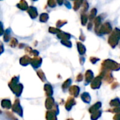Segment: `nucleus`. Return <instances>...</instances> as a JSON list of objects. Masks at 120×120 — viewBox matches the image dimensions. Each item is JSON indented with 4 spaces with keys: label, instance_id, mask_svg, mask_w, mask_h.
Wrapping results in <instances>:
<instances>
[{
    "label": "nucleus",
    "instance_id": "f257e3e1",
    "mask_svg": "<svg viewBox=\"0 0 120 120\" xmlns=\"http://www.w3.org/2000/svg\"><path fill=\"white\" fill-rule=\"evenodd\" d=\"M18 81H19V77L14 76L13 78H12L11 81L8 83L9 88L11 89L13 93L17 97H19L21 95L23 89V86L21 83H18Z\"/></svg>",
    "mask_w": 120,
    "mask_h": 120
},
{
    "label": "nucleus",
    "instance_id": "f03ea898",
    "mask_svg": "<svg viewBox=\"0 0 120 120\" xmlns=\"http://www.w3.org/2000/svg\"><path fill=\"white\" fill-rule=\"evenodd\" d=\"M120 30L119 28H116L115 29V30L112 32V33L110 35V36L108 38V43L110 44V45L114 48L115 47L120 40Z\"/></svg>",
    "mask_w": 120,
    "mask_h": 120
},
{
    "label": "nucleus",
    "instance_id": "7ed1b4c3",
    "mask_svg": "<svg viewBox=\"0 0 120 120\" xmlns=\"http://www.w3.org/2000/svg\"><path fill=\"white\" fill-rule=\"evenodd\" d=\"M102 66L103 69H108V70H113V71H118L120 69V64L117 63L116 62L111 60V59H106L105 60Z\"/></svg>",
    "mask_w": 120,
    "mask_h": 120
},
{
    "label": "nucleus",
    "instance_id": "20e7f679",
    "mask_svg": "<svg viewBox=\"0 0 120 120\" xmlns=\"http://www.w3.org/2000/svg\"><path fill=\"white\" fill-rule=\"evenodd\" d=\"M99 76L102 78V79H103L105 80V81L108 83H110L114 80V78L112 75L111 71L110 70H108V69H105L103 68H102Z\"/></svg>",
    "mask_w": 120,
    "mask_h": 120
},
{
    "label": "nucleus",
    "instance_id": "39448f33",
    "mask_svg": "<svg viewBox=\"0 0 120 120\" xmlns=\"http://www.w3.org/2000/svg\"><path fill=\"white\" fill-rule=\"evenodd\" d=\"M112 26L111 24L109 22H105L103 24H101L97 34L98 35H105V34H109L110 33L112 32Z\"/></svg>",
    "mask_w": 120,
    "mask_h": 120
},
{
    "label": "nucleus",
    "instance_id": "423d86ee",
    "mask_svg": "<svg viewBox=\"0 0 120 120\" xmlns=\"http://www.w3.org/2000/svg\"><path fill=\"white\" fill-rule=\"evenodd\" d=\"M12 110L14 112L17 113L18 115H20V117H22V114H23V111H22V108L20 106V100L18 99H16L12 106Z\"/></svg>",
    "mask_w": 120,
    "mask_h": 120
},
{
    "label": "nucleus",
    "instance_id": "0eeeda50",
    "mask_svg": "<svg viewBox=\"0 0 120 120\" xmlns=\"http://www.w3.org/2000/svg\"><path fill=\"white\" fill-rule=\"evenodd\" d=\"M101 83H102V78L100 76H98L92 80L91 83V87L92 89H98L101 87Z\"/></svg>",
    "mask_w": 120,
    "mask_h": 120
},
{
    "label": "nucleus",
    "instance_id": "6e6552de",
    "mask_svg": "<svg viewBox=\"0 0 120 120\" xmlns=\"http://www.w3.org/2000/svg\"><path fill=\"white\" fill-rule=\"evenodd\" d=\"M42 62V59L39 57H32L30 59V63L31 65L32 66L33 68H34L35 69L39 68Z\"/></svg>",
    "mask_w": 120,
    "mask_h": 120
},
{
    "label": "nucleus",
    "instance_id": "1a4fd4ad",
    "mask_svg": "<svg viewBox=\"0 0 120 120\" xmlns=\"http://www.w3.org/2000/svg\"><path fill=\"white\" fill-rule=\"evenodd\" d=\"M79 91H80V88L77 86H72L69 88V93H70V95L75 98L79 95Z\"/></svg>",
    "mask_w": 120,
    "mask_h": 120
},
{
    "label": "nucleus",
    "instance_id": "9d476101",
    "mask_svg": "<svg viewBox=\"0 0 120 120\" xmlns=\"http://www.w3.org/2000/svg\"><path fill=\"white\" fill-rule=\"evenodd\" d=\"M27 13H29L30 16L31 18L34 19L37 17L38 16V12L37 10V8L34 7V6H30L27 8Z\"/></svg>",
    "mask_w": 120,
    "mask_h": 120
},
{
    "label": "nucleus",
    "instance_id": "9b49d317",
    "mask_svg": "<svg viewBox=\"0 0 120 120\" xmlns=\"http://www.w3.org/2000/svg\"><path fill=\"white\" fill-rule=\"evenodd\" d=\"M76 104V102L74 99L73 97H69L67 100V102L65 103V109L68 110V111H70L72 106H74Z\"/></svg>",
    "mask_w": 120,
    "mask_h": 120
},
{
    "label": "nucleus",
    "instance_id": "f8f14e48",
    "mask_svg": "<svg viewBox=\"0 0 120 120\" xmlns=\"http://www.w3.org/2000/svg\"><path fill=\"white\" fill-rule=\"evenodd\" d=\"M94 79V73L91 70H87L85 74V85L89 84Z\"/></svg>",
    "mask_w": 120,
    "mask_h": 120
},
{
    "label": "nucleus",
    "instance_id": "ddd939ff",
    "mask_svg": "<svg viewBox=\"0 0 120 120\" xmlns=\"http://www.w3.org/2000/svg\"><path fill=\"white\" fill-rule=\"evenodd\" d=\"M55 103H56L54 101V99L52 97H48L46 100L45 106L47 110H51V109H52V108L53 107Z\"/></svg>",
    "mask_w": 120,
    "mask_h": 120
},
{
    "label": "nucleus",
    "instance_id": "4468645a",
    "mask_svg": "<svg viewBox=\"0 0 120 120\" xmlns=\"http://www.w3.org/2000/svg\"><path fill=\"white\" fill-rule=\"evenodd\" d=\"M44 89L45 91V93L47 97H51L53 95V90L52 86L50 84H45Z\"/></svg>",
    "mask_w": 120,
    "mask_h": 120
},
{
    "label": "nucleus",
    "instance_id": "2eb2a0df",
    "mask_svg": "<svg viewBox=\"0 0 120 120\" xmlns=\"http://www.w3.org/2000/svg\"><path fill=\"white\" fill-rule=\"evenodd\" d=\"M57 37H58L59 39H61V40H70V37H71V35H70V34H69V33H67L60 31V33H58L57 34Z\"/></svg>",
    "mask_w": 120,
    "mask_h": 120
},
{
    "label": "nucleus",
    "instance_id": "dca6fc26",
    "mask_svg": "<svg viewBox=\"0 0 120 120\" xmlns=\"http://www.w3.org/2000/svg\"><path fill=\"white\" fill-rule=\"evenodd\" d=\"M16 6H17L19 9H20V10H22V11L27 10V8H28V7H29V6H28V4H27V1H26L25 0H20V1L18 4H17Z\"/></svg>",
    "mask_w": 120,
    "mask_h": 120
},
{
    "label": "nucleus",
    "instance_id": "f3484780",
    "mask_svg": "<svg viewBox=\"0 0 120 120\" xmlns=\"http://www.w3.org/2000/svg\"><path fill=\"white\" fill-rule=\"evenodd\" d=\"M31 57H30L28 55H25L22 57L20 59V63L22 66H27L30 63Z\"/></svg>",
    "mask_w": 120,
    "mask_h": 120
},
{
    "label": "nucleus",
    "instance_id": "a211bd4d",
    "mask_svg": "<svg viewBox=\"0 0 120 120\" xmlns=\"http://www.w3.org/2000/svg\"><path fill=\"white\" fill-rule=\"evenodd\" d=\"M101 102H98V103H96V104H94V105H92L90 108H89V112L91 113V114H93L94 112H96V111H98V110H100V108H101Z\"/></svg>",
    "mask_w": 120,
    "mask_h": 120
},
{
    "label": "nucleus",
    "instance_id": "6ab92c4d",
    "mask_svg": "<svg viewBox=\"0 0 120 120\" xmlns=\"http://www.w3.org/2000/svg\"><path fill=\"white\" fill-rule=\"evenodd\" d=\"M46 120H57L56 114L53 111H48L46 114Z\"/></svg>",
    "mask_w": 120,
    "mask_h": 120
},
{
    "label": "nucleus",
    "instance_id": "aec40b11",
    "mask_svg": "<svg viewBox=\"0 0 120 120\" xmlns=\"http://www.w3.org/2000/svg\"><path fill=\"white\" fill-rule=\"evenodd\" d=\"M77 49H78L79 53L81 55L84 54L85 52H86V47H85V46L82 42H78L77 43Z\"/></svg>",
    "mask_w": 120,
    "mask_h": 120
},
{
    "label": "nucleus",
    "instance_id": "412c9836",
    "mask_svg": "<svg viewBox=\"0 0 120 120\" xmlns=\"http://www.w3.org/2000/svg\"><path fill=\"white\" fill-rule=\"evenodd\" d=\"M1 105L3 108H5V109H10L11 108V103L9 100L8 99H4L2 100L1 101Z\"/></svg>",
    "mask_w": 120,
    "mask_h": 120
},
{
    "label": "nucleus",
    "instance_id": "4be33fe9",
    "mask_svg": "<svg viewBox=\"0 0 120 120\" xmlns=\"http://www.w3.org/2000/svg\"><path fill=\"white\" fill-rule=\"evenodd\" d=\"M25 52H27V53H29V54H30V56H31V57H38V55H39L38 51H37V50H32L31 47H27L25 48Z\"/></svg>",
    "mask_w": 120,
    "mask_h": 120
},
{
    "label": "nucleus",
    "instance_id": "5701e85b",
    "mask_svg": "<svg viewBox=\"0 0 120 120\" xmlns=\"http://www.w3.org/2000/svg\"><path fill=\"white\" fill-rule=\"evenodd\" d=\"M81 98H82V100L84 103H90V102H91V96H90V95H89V93H86V92L83 93L82 94V95H81Z\"/></svg>",
    "mask_w": 120,
    "mask_h": 120
},
{
    "label": "nucleus",
    "instance_id": "b1692460",
    "mask_svg": "<svg viewBox=\"0 0 120 120\" xmlns=\"http://www.w3.org/2000/svg\"><path fill=\"white\" fill-rule=\"evenodd\" d=\"M101 16H98L96 19H95V31L97 33L101 25Z\"/></svg>",
    "mask_w": 120,
    "mask_h": 120
},
{
    "label": "nucleus",
    "instance_id": "393cba45",
    "mask_svg": "<svg viewBox=\"0 0 120 120\" xmlns=\"http://www.w3.org/2000/svg\"><path fill=\"white\" fill-rule=\"evenodd\" d=\"M11 38V30L7 29L4 33V40L5 42H8Z\"/></svg>",
    "mask_w": 120,
    "mask_h": 120
},
{
    "label": "nucleus",
    "instance_id": "a878e982",
    "mask_svg": "<svg viewBox=\"0 0 120 120\" xmlns=\"http://www.w3.org/2000/svg\"><path fill=\"white\" fill-rule=\"evenodd\" d=\"M101 114H102V111L99 110L94 112L93 114H91V120H97L101 116Z\"/></svg>",
    "mask_w": 120,
    "mask_h": 120
},
{
    "label": "nucleus",
    "instance_id": "bb28decb",
    "mask_svg": "<svg viewBox=\"0 0 120 120\" xmlns=\"http://www.w3.org/2000/svg\"><path fill=\"white\" fill-rule=\"evenodd\" d=\"M49 18V16L48 13H43L40 15V18H39V21L42 23H45L46 22Z\"/></svg>",
    "mask_w": 120,
    "mask_h": 120
},
{
    "label": "nucleus",
    "instance_id": "cd10ccee",
    "mask_svg": "<svg viewBox=\"0 0 120 120\" xmlns=\"http://www.w3.org/2000/svg\"><path fill=\"white\" fill-rule=\"evenodd\" d=\"M72 83V80L70 79H67L63 83V86H62V88L63 91H65L67 88H68L70 87V86L71 85Z\"/></svg>",
    "mask_w": 120,
    "mask_h": 120
},
{
    "label": "nucleus",
    "instance_id": "c85d7f7f",
    "mask_svg": "<svg viewBox=\"0 0 120 120\" xmlns=\"http://www.w3.org/2000/svg\"><path fill=\"white\" fill-rule=\"evenodd\" d=\"M110 105L112 107H114V108H118V107H120V100H119V98H115V99L111 100Z\"/></svg>",
    "mask_w": 120,
    "mask_h": 120
},
{
    "label": "nucleus",
    "instance_id": "c756f323",
    "mask_svg": "<svg viewBox=\"0 0 120 120\" xmlns=\"http://www.w3.org/2000/svg\"><path fill=\"white\" fill-rule=\"evenodd\" d=\"M37 74L38 76L40 78V79H41L42 81H46V76H45V75H44V72H43V71H42L41 69L38 70V71H37Z\"/></svg>",
    "mask_w": 120,
    "mask_h": 120
},
{
    "label": "nucleus",
    "instance_id": "7c9ffc66",
    "mask_svg": "<svg viewBox=\"0 0 120 120\" xmlns=\"http://www.w3.org/2000/svg\"><path fill=\"white\" fill-rule=\"evenodd\" d=\"M96 13H97V10H96V8H93L92 10H91V13H90V15H89V20L91 21L92 20H94V18L96 17Z\"/></svg>",
    "mask_w": 120,
    "mask_h": 120
},
{
    "label": "nucleus",
    "instance_id": "2f4dec72",
    "mask_svg": "<svg viewBox=\"0 0 120 120\" xmlns=\"http://www.w3.org/2000/svg\"><path fill=\"white\" fill-rule=\"evenodd\" d=\"M87 21H88V16L86 14L83 13L82 15V16H81V22H82V24L83 25H85L86 24Z\"/></svg>",
    "mask_w": 120,
    "mask_h": 120
},
{
    "label": "nucleus",
    "instance_id": "473e14b6",
    "mask_svg": "<svg viewBox=\"0 0 120 120\" xmlns=\"http://www.w3.org/2000/svg\"><path fill=\"white\" fill-rule=\"evenodd\" d=\"M18 42L17 39H15V38H14V37L11 38V41H10V43H9V45H10V46H11V47H16V46L18 45Z\"/></svg>",
    "mask_w": 120,
    "mask_h": 120
},
{
    "label": "nucleus",
    "instance_id": "72a5a7b5",
    "mask_svg": "<svg viewBox=\"0 0 120 120\" xmlns=\"http://www.w3.org/2000/svg\"><path fill=\"white\" fill-rule=\"evenodd\" d=\"M49 33H53V34H58V33H60L61 30H59L58 28H53V27H50L49 29Z\"/></svg>",
    "mask_w": 120,
    "mask_h": 120
},
{
    "label": "nucleus",
    "instance_id": "f704fd0d",
    "mask_svg": "<svg viewBox=\"0 0 120 120\" xmlns=\"http://www.w3.org/2000/svg\"><path fill=\"white\" fill-rule=\"evenodd\" d=\"M61 44L68 47H72V42L70 40H61Z\"/></svg>",
    "mask_w": 120,
    "mask_h": 120
},
{
    "label": "nucleus",
    "instance_id": "c9c22d12",
    "mask_svg": "<svg viewBox=\"0 0 120 120\" xmlns=\"http://www.w3.org/2000/svg\"><path fill=\"white\" fill-rule=\"evenodd\" d=\"M67 23H68L67 21H62V20H60V21H58L56 23V26H57V28H60V27L63 26L65 24H66Z\"/></svg>",
    "mask_w": 120,
    "mask_h": 120
},
{
    "label": "nucleus",
    "instance_id": "e433bc0d",
    "mask_svg": "<svg viewBox=\"0 0 120 120\" xmlns=\"http://www.w3.org/2000/svg\"><path fill=\"white\" fill-rule=\"evenodd\" d=\"M48 6L51 8H54L56 6V2L55 0H48Z\"/></svg>",
    "mask_w": 120,
    "mask_h": 120
},
{
    "label": "nucleus",
    "instance_id": "4c0bfd02",
    "mask_svg": "<svg viewBox=\"0 0 120 120\" xmlns=\"http://www.w3.org/2000/svg\"><path fill=\"white\" fill-rule=\"evenodd\" d=\"M107 112H110L118 114V113H120V107H118V108H112V109H111V110H108Z\"/></svg>",
    "mask_w": 120,
    "mask_h": 120
},
{
    "label": "nucleus",
    "instance_id": "58836bf2",
    "mask_svg": "<svg viewBox=\"0 0 120 120\" xmlns=\"http://www.w3.org/2000/svg\"><path fill=\"white\" fill-rule=\"evenodd\" d=\"M90 61L92 64H96L98 61H99V59L97 57H91L90 58Z\"/></svg>",
    "mask_w": 120,
    "mask_h": 120
},
{
    "label": "nucleus",
    "instance_id": "ea45409f",
    "mask_svg": "<svg viewBox=\"0 0 120 120\" xmlns=\"http://www.w3.org/2000/svg\"><path fill=\"white\" fill-rule=\"evenodd\" d=\"M82 80H83V75L82 74H79L76 78V81L79 82V81H82Z\"/></svg>",
    "mask_w": 120,
    "mask_h": 120
},
{
    "label": "nucleus",
    "instance_id": "a19ab883",
    "mask_svg": "<svg viewBox=\"0 0 120 120\" xmlns=\"http://www.w3.org/2000/svg\"><path fill=\"white\" fill-rule=\"evenodd\" d=\"M64 4L65 5V6L68 8H72V6H71V4H70V3L69 2V1H67V0H65V1H64Z\"/></svg>",
    "mask_w": 120,
    "mask_h": 120
},
{
    "label": "nucleus",
    "instance_id": "79ce46f5",
    "mask_svg": "<svg viewBox=\"0 0 120 120\" xmlns=\"http://www.w3.org/2000/svg\"><path fill=\"white\" fill-rule=\"evenodd\" d=\"M4 33V28H3V23L0 21V36H1Z\"/></svg>",
    "mask_w": 120,
    "mask_h": 120
},
{
    "label": "nucleus",
    "instance_id": "37998d69",
    "mask_svg": "<svg viewBox=\"0 0 120 120\" xmlns=\"http://www.w3.org/2000/svg\"><path fill=\"white\" fill-rule=\"evenodd\" d=\"M89 8V4L87 3V1H85L84 4V11H87Z\"/></svg>",
    "mask_w": 120,
    "mask_h": 120
},
{
    "label": "nucleus",
    "instance_id": "c03bdc74",
    "mask_svg": "<svg viewBox=\"0 0 120 120\" xmlns=\"http://www.w3.org/2000/svg\"><path fill=\"white\" fill-rule=\"evenodd\" d=\"M4 51V45L2 44L1 42H0V54H1Z\"/></svg>",
    "mask_w": 120,
    "mask_h": 120
},
{
    "label": "nucleus",
    "instance_id": "a18cd8bd",
    "mask_svg": "<svg viewBox=\"0 0 120 120\" xmlns=\"http://www.w3.org/2000/svg\"><path fill=\"white\" fill-rule=\"evenodd\" d=\"M118 86H119V83H118L117 82H115V83H114L112 85V89L116 88L118 87Z\"/></svg>",
    "mask_w": 120,
    "mask_h": 120
},
{
    "label": "nucleus",
    "instance_id": "49530a36",
    "mask_svg": "<svg viewBox=\"0 0 120 120\" xmlns=\"http://www.w3.org/2000/svg\"><path fill=\"white\" fill-rule=\"evenodd\" d=\"M114 120H120V113L116 114L114 117Z\"/></svg>",
    "mask_w": 120,
    "mask_h": 120
},
{
    "label": "nucleus",
    "instance_id": "de8ad7c7",
    "mask_svg": "<svg viewBox=\"0 0 120 120\" xmlns=\"http://www.w3.org/2000/svg\"><path fill=\"white\" fill-rule=\"evenodd\" d=\"M79 39L82 40V41H84L85 40V36L84 35V34L82 33V35H80V37H79Z\"/></svg>",
    "mask_w": 120,
    "mask_h": 120
},
{
    "label": "nucleus",
    "instance_id": "09e8293b",
    "mask_svg": "<svg viewBox=\"0 0 120 120\" xmlns=\"http://www.w3.org/2000/svg\"><path fill=\"white\" fill-rule=\"evenodd\" d=\"M56 1H57V3H58L60 6H61V5L63 4L64 0H56Z\"/></svg>",
    "mask_w": 120,
    "mask_h": 120
},
{
    "label": "nucleus",
    "instance_id": "8fccbe9b",
    "mask_svg": "<svg viewBox=\"0 0 120 120\" xmlns=\"http://www.w3.org/2000/svg\"><path fill=\"white\" fill-rule=\"evenodd\" d=\"M91 27H92V22L91 21V22L89 23V25H88V29H89V30H91Z\"/></svg>",
    "mask_w": 120,
    "mask_h": 120
},
{
    "label": "nucleus",
    "instance_id": "3c124183",
    "mask_svg": "<svg viewBox=\"0 0 120 120\" xmlns=\"http://www.w3.org/2000/svg\"><path fill=\"white\" fill-rule=\"evenodd\" d=\"M84 57H81V59H80V63L82 64H84Z\"/></svg>",
    "mask_w": 120,
    "mask_h": 120
},
{
    "label": "nucleus",
    "instance_id": "603ef678",
    "mask_svg": "<svg viewBox=\"0 0 120 120\" xmlns=\"http://www.w3.org/2000/svg\"><path fill=\"white\" fill-rule=\"evenodd\" d=\"M74 120L73 119H68V120Z\"/></svg>",
    "mask_w": 120,
    "mask_h": 120
},
{
    "label": "nucleus",
    "instance_id": "864d4df0",
    "mask_svg": "<svg viewBox=\"0 0 120 120\" xmlns=\"http://www.w3.org/2000/svg\"><path fill=\"white\" fill-rule=\"evenodd\" d=\"M33 1H37V0H32Z\"/></svg>",
    "mask_w": 120,
    "mask_h": 120
},
{
    "label": "nucleus",
    "instance_id": "5fc2aeb1",
    "mask_svg": "<svg viewBox=\"0 0 120 120\" xmlns=\"http://www.w3.org/2000/svg\"><path fill=\"white\" fill-rule=\"evenodd\" d=\"M0 114H1V111L0 110Z\"/></svg>",
    "mask_w": 120,
    "mask_h": 120
}]
</instances>
